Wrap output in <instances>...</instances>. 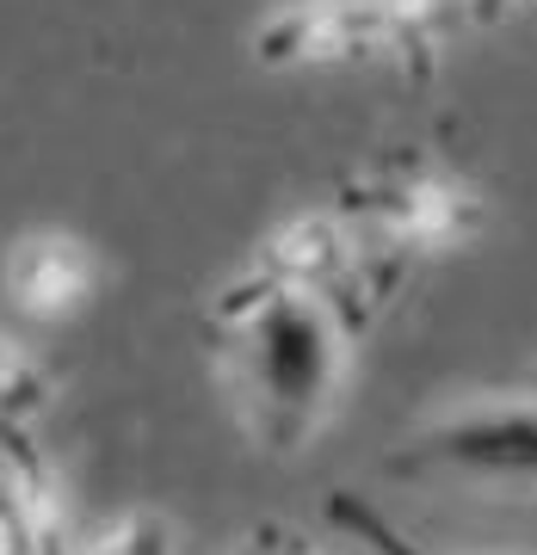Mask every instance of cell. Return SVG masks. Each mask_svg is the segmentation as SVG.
Returning a JSON list of instances; mask_svg holds the SVG:
<instances>
[{
    "mask_svg": "<svg viewBox=\"0 0 537 555\" xmlns=\"http://www.w3.org/2000/svg\"><path fill=\"white\" fill-rule=\"evenodd\" d=\"M371 321L340 297L266 278L259 266L217 291L204 334L241 433L259 451H303L334 414L353 377V339Z\"/></svg>",
    "mask_w": 537,
    "mask_h": 555,
    "instance_id": "obj_1",
    "label": "cell"
},
{
    "mask_svg": "<svg viewBox=\"0 0 537 555\" xmlns=\"http://www.w3.org/2000/svg\"><path fill=\"white\" fill-rule=\"evenodd\" d=\"M445 13L451 0H297L272 25H259L254 56L266 68L401 62L408 75H433Z\"/></svg>",
    "mask_w": 537,
    "mask_h": 555,
    "instance_id": "obj_3",
    "label": "cell"
},
{
    "mask_svg": "<svg viewBox=\"0 0 537 555\" xmlns=\"http://www.w3.org/2000/svg\"><path fill=\"white\" fill-rule=\"evenodd\" d=\"M532 389H495V396H470L445 420H433L408 451L396 456L401 476H458V481H532Z\"/></svg>",
    "mask_w": 537,
    "mask_h": 555,
    "instance_id": "obj_4",
    "label": "cell"
},
{
    "mask_svg": "<svg viewBox=\"0 0 537 555\" xmlns=\"http://www.w3.org/2000/svg\"><path fill=\"white\" fill-rule=\"evenodd\" d=\"M334 217L346 222L358 254L365 259L383 254V272L396 278L408 254H445V247L476 241L482 192L445 160L396 155V160H378L371 173L346 179Z\"/></svg>",
    "mask_w": 537,
    "mask_h": 555,
    "instance_id": "obj_2",
    "label": "cell"
},
{
    "mask_svg": "<svg viewBox=\"0 0 537 555\" xmlns=\"http://www.w3.org/2000/svg\"><path fill=\"white\" fill-rule=\"evenodd\" d=\"M68 555H179V531H174V518H161V513H124L118 525L93 531Z\"/></svg>",
    "mask_w": 537,
    "mask_h": 555,
    "instance_id": "obj_8",
    "label": "cell"
},
{
    "mask_svg": "<svg viewBox=\"0 0 537 555\" xmlns=\"http://www.w3.org/2000/svg\"><path fill=\"white\" fill-rule=\"evenodd\" d=\"M0 555H68L62 481L31 433H0Z\"/></svg>",
    "mask_w": 537,
    "mask_h": 555,
    "instance_id": "obj_5",
    "label": "cell"
},
{
    "mask_svg": "<svg viewBox=\"0 0 537 555\" xmlns=\"http://www.w3.org/2000/svg\"><path fill=\"white\" fill-rule=\"evenodd\" d=\"M87 291H93L87 241L56 235V229L13 241V259H7V297H13V309H25L38 321H62L87 302Z\"/></svg>",
    "mask_w": 537,
    "mask_h": 555,
    "instance_id": "obj_6",
    "label": "cell"
},
{
    "mask_svg": "<svg viewBox=\"0 0 537 555\" xmlns=\"http://www.w3.org/2000/svg\"><path fill=\"white\" fill-rule=\"evenodd\" d=\"M43 401H50L43 371L0 334V433H31V420L43 414Z\"/></svg>",
    "mask_w": 537,
    "mask_h": 555,
    "instance_id": "obj_7",
    "label": "cell"
},
{
    "mask_svg": "<svg viewBox=\"0 0 537 555\" xmlns=\"http://www.w3.org/2000/svg\"><path fill=\"white\" fill-rule=\"evenodd\" d=\"M229 555H365V550H346V543H316L309 531L297 525H254Z\"/></svg>",
    "mask_w": 537,
    "mask_h": 555,
    "instance_id": "obj_10",
    "label": "cell"
},
{
    "mask_svg": "<svg viewBox=\"0 0 537 555\" xmlns=\"http://www.w3.org/2000/svg\"><path fill=\"white\" fill-rule=\"evenodd\" d=\"M328 518H334L340 531H346V543H358L365 555H426V550H414V543H408V537H401L396 525L371 506V500L346 494V488L328 500Z\"/></svg>",
    "mask_w": 537,
    "mask_h": 555,
    "instance_id": "obj_9",
    "label": "cell"
}]
</instances>
